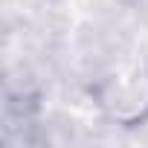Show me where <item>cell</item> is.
<instances>
[{"mask_svg": "<svg viewBox=\"0 0 148 148\" xmlns=\"http://www.w3.org/2000/svg\"><path fill=\"white\" fill-rule=\"evenodd\" d=\"M105 108L119 122H136V119H142L145 110H148V82L139 79V76L116 82L110 87V93L105 96Z\"/></svg>", "mask_w": 148, "mask_h": 148, "instance_id": "6da1fadb", "label": "cell"}]
</instances>
